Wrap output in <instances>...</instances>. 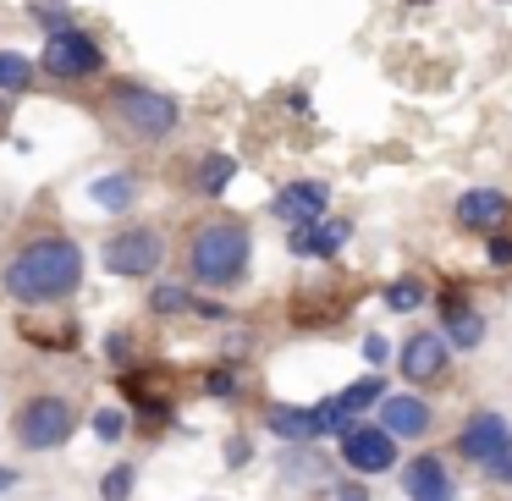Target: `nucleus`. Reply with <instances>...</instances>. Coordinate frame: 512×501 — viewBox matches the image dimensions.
Instances as JSON below:
<instances>
[{
	"mask_svg": "<svg viewBox=\"0 0 512 501\" xmlns=\"http://www.w3.org/2000/svg\"><path fill=\"white\" fill-rule=\"evenodd\" d=\"M0 281H6V292L17 303H61L83 281V248L72 237H34L28 248L12 254Z\"/></svg>",
	"mask_w": 512,
	"mask_h": 501,
	"instance_id": "obj_1",
	"label": "nucleus"
},
{
	"mask_svg": "<svg viewBox=\"0 0 512 501\" xmlns=\"http://www.w3.org/2000/svg\"><path fill=\"white\" fill-rule=\"evenodd\" d=\"M105 122L127 138V144H166L182 122V105L171 94L149 89V83L116 78L111 94H105Z\"/></svg>",
	"mask_w": 512,
	"mask_h": 501,
	"instance_id": "obj_2",
	"label": "nucleus"
},
{
	"mask_svg": "<svg viewBox=\"0 0 512 501\" xmlns=\"http://www.w3.org/2000/svg\"><path fill=\"white\" fill-rule=\"evenodd\" d=\"M248 254H254V237L237 215H215L193 232L188 243V270L199 287H237L248 276Z\"/></svg>",
	"mask_w": 512,
	"mask_h": 501,
	"instance_id": "obj_3",
	"label": "nucleus"
},
{
	"mask_svg": "<svg viewBox=\"0 0 512 501\" xmlns=\"http://www.w3.org/2000/svg\"><path fill=\"white\" fill-rule=\"evenodd\" d=\"M39 67H45L56 83H83V78H94V72L105 67V50H100V39H94L89 28H56V34H45Z\"/></svg>",
	"mask_w": 512,
	"mask_h": 501,
	"instance_id": "obj_4",
	"label": "nucleus"
},
{
	"mask_svg": "<svg viewBox=\"0 0 512 501\" xmlns=\"http://www.w3.org/2000/svg\"><path fill=\"white\" fill-rule=\"evenodd\" d=\"M72 430H78V408L67 397H34L17 413V441L28 452H56V446L72 441Z\"/></svg>",
	"mask_w": 512,
	"mask_h": 501,
	"instance_id": "obj_5",
	"label": "nucleus"
},
{
	"mask_svg": "<svg viewBox=\"0 0 512 501\" xmlns=\"http://www.w3.org/2000/svg\"><path fill=\"white\" fill-rule=\"evenodd\" d=\"M160 254H166V243H160V232H149V226H122V232L105 237V270L111 276H149V270H160Z\"/></svg>",
	"mask_w": 512,
	"mask_h": 501,
	"instance_id": "obj_6",
	"label": "nucleus"
},
{
	"mask_svg": "<svg viewBox=\"0 0 512 501\" xmlns=\"http://www.w3.org/2000/svg\"><path fill=\"white\" fill-rule=\"evenodd\" d=\"M342 463L353 474H386L397 463V435H386L380 424H353L342 430Z\"/></svg>",
	"mask_w": 512,
	"mask_h": 501,
	"instance_id": "obj_7",
	"label": "nucleus"
},
{
	"mask_svg": "<svg viewBox=\"0 0 512 501\" xmlns=\"http://www.w3.org/2000/svg\"><path fill=\"white\" fill-rule=\"evenodd\" d=\"M457 226L463 232H501V226H512V199L496 188H468L463 199H457Z\"/></svg>",
	"mask_w": 512,
	"mask_h": 501,
	"instance_id": "obj_8",
	"label": "nucleus"
},
{
	"mask_svg": "<svg viewBox=\"0 0 512 501\" xmlns=\"http://www.w3.org/2000/svg\"><path fill=\"white\" fill-rule=\"evenodd\" d=\"M446 353H452V347H446L441 331H413L408 342H402V353H397V369L413 380V386H424V380H435L446 369Z\"/></svg>",
	"mask_w": 512,
	"mask_h": 501,
	"instance_id": "obj_9",
	"label": "nucleus"
},
{
	"mask_svg": "<svg viewBox=\"0 0 512 501\" xmlns=\"http://www.w3.org/2000/svg\"><path fill=\"white\" fill-rule=\"evenodd\" d=\"M353 237V221H303V226H292L287 232V248L298 259H336L342 254V243Z\"/></svg>",
	"mask_w": 512,
	"mask_h": 501,
	"instance_id": "obj_10",
	"label": "nucleus"
},
{
	"mask_svg": "<svg viewBox=\"0 0 512 501\" xmlns=\"http://www.w3.org/2000/svg\"><path fill=\"white\" fill-rule=\"evenodd\" d=\"M380 430L397 435V441L424 435L430 430V402L413 397V391H386V397H380Z\"/></svg>",
	"mask_w": 512,
	"mask_h": 501,
	"instance_id": "obj_11",
	"label": "nucleus"
},
{
	"mask_svg": "<svg viewBox=\"0 0 512 501\" xmlns=\"http://www.w3.org/2000/svg\"><path fill=\"white\" fill-rule=\"evenodd\" d=\"M507 419H501V413H474V419L463 424V435H457V452L468 457V463H479L485 468L490 457H501L507 452Z\"/></svg>",
	"mask_w": 512,
	"mask_h": 501,
	"instance_id": "obj_12",
	"label": "nucleus"
},
{
	"mask_svg": "<svg viewBox=\"0 0 512 501\" xmlns=\"http://www.w3.org/2000/svg\"><path fill=\"white\" fill-rule=\"evenodd\" d=\"M325 204H331V188H325V182H287L270 210H276L287 226H303V221H320Z\"/></svg>",
	"mask_w": 512,
	"mask_h": 501,
	"instance_id": "obj_13",
	"label": "nucleus"
},
{
	"mask_svg": "<svg viewBox=\"0 0 512 501\" xmlns=\"http://www.w3.org/2000/svg\"><path fill=\"white\" fill-rule=\"evenodd\" d=\"M380 397H386L380 375H364V380H353L347 391H336V397L325 402V408H320V424H325V430H347V419H353V413H364L369 402H380Z\"/></svg>",
	"mask_w": 512,
	"mask_h": 501,
	"instance_id": "obj_14",
	"label": "nucleus"
},
{
	"mask_svg": "<svg viewBox=\"0 0 512 501\" xmlns=\"http://www.w3.org/2000/svg\"><path fill=\"white\" fill-rule=\"evenodd\" d=\"M402 490H408V501H452V474L441 457H413L402 468Z\"/></svg>",
	"mask_w": 512,
	"mask_h": 501,
	"instance_id": "obj_15",
	"label": "nucleus"
},
{
	"mask_svg": "<svg viewBox=\"0 0 512 501\" xmlns=\"http://www.w3.org/2000/svg\"><path fill=\"white\" fill-rule=\"evenodd\" d=\"M265 430L292 441V446H309L314 435H325V424H320V408H287V402H276L265 413Z\"/></svg>",
	"mask_w": 512,
	"mask_h": 501,
	"instance_id": "obj_16",
	"label": "nucleus"
},
{
	"mask_svg": "<svg viewBox=\"0 0 512 501\" xmlns=\"http://www.w3.org/2000/svg\"><path fill=\"white\" fill-rule=\"evenodd\" d=\"M441 336H446V347H479L485 342V320L463 298H446L441 303Z\"/></svg>",
	"mask_w": 512,
	"mask_h": 501,
	"instance_id": "obj_17",
	"label": "nucleus"
},
{
	"mask_svg": "<svg viewBox=\"0 0 512 501\" xmlns=\"http://www.w3.org/2000/svg\"><path fill=\"white\" fill-rule=\"evenodd\" d=\"M232 182H237V160H232V155L210 149V155L193 160V193H204V199H221Z\"/></svg>",
	"mask_w": 512,
	"mask_h": 501,
	"instance_id": "obj_18",
	"label": "nucleus"
},
{
	"mask_svg": "<svg viewBox=\"0 0 512 501\" xmlns=\"http://www.w3.org/2000/svg\"><path fill=\"white\" fill-rule=\"evenodd\" d=\"M89 199L100 204V210H127V204L138 199V177L133 171H111V177H100V182H89Z\"/></svg>",
	"mask_w": 512,
	"mask_h": 501,
	"instance_id": "obj_19",
	"label": "nucleus"
},
{
	"mask_svg": "<svg viewBox=\"0 0 512 501\" xmlns=\"http://www.w3.org/2000/svg\"><path fill=\"white\" fill-rule=\"evenodd\" d=\"M28 83H34V61H23L17 50H0V100L28 94Z\"/></svg>",
	"mask_w": 512,
	"mask_h": 501,
	"instance_id": "obj_20",
	"label": "nucleus"
},
{
	"mask_svg": "<svg viewBox=\"0 0 512 501\" xmlns=\"http://www.w3.org/2000/svg\"><path fill=\"white\" fill-rule=\"evenodd\" d=\"M149 309L166 314V320H177V314H193V292H188V287H155V292H149Z\"/></svg>",
	"mask_w": 512,
	"mask_h": 501,
	"instance_id": "obj_21",
	"label": "nucleus"
},
{
	"mask_svg": "<svg viewBox=\"0 0 512 501\" xmlns=\"http://www.w3.org/2000/svg\"><path fill=\"white\" fill-rule=\"evenodd\" d=\"M28 17H34L45 34H56V28H72V6H67V0H34V6H28Z\"/></svg>",
	"mask_w": 512,
	"mask_h": 501,
	"instance_id": "obj_22",
	"label": "nucleus"
},
{
	"mask_svg": "<svg viewBox=\"0 0 512 501\" xmlns=\"http://www.w3.org/2000/svg\"><path fill=\"white\" fill-rule=\"evenodd\" d=\"M127 496H133V463H116L100 479V501H127Z\"/></svg>",
	"mask_w": 512,
	"mask_h": 501,
	"instance_id": "obj_23",
	"label": "nucleus"
},
{
	"mask_svg": "<svg viewBox=\"0 0 512 501\" xmlns=\"http://www.w3.org/2000/svg\"><path fill=\"white\" fill-rule=\"evenodd\" d=\"M386 303H391L397 314H413V309L424 303V287H419V281H391V287H386Z\"/></svg>",
	"mask_w": 512,
	"mask_h": 501,
	"instance_id": "obj_24",
	"label": "nucleus"
},
{
	"mask_svg": "<svg viewBox=\"0 0 512 501\" xmlns=\"http://www.w3.org/2000/svg\"><path fill=\"white\" fill-rule=\"evenodd\" d=\"M122 430H127V419L116 408H100L94 413V435H100V441H122Z\"/></svg>",
	"mask_w": 512,
	"mask_h": 501,
	"instance_id": "obj_25",
	"label": "nucleus"
},
{
	"mask_svg": "<svg viewBox=\"0 0 512 501\" xmlns=\"http://www.w3.org/2000/svg\"><path fill=\"white\" fill-rule=\"evenodd\" d=\"M204 386H210V397H237V375L232 369H210V380H204Z\"/></svg>",
	"mask_w": 512,
	"mask_h": 501,
	"instance_id": "obj_26",
	"label": "nucleus"
},
{
	"mask_svg": "<svg viewBox=\"0 0 512 501\" xmlns=\"http://www.w3.org/2000/svg\"><path fill=\"white\" fill-rule=\"evenodd\" d=\"M364 358H369V364H391V347H386V336H364Z\"/></svg>",
	"mask_w": 512,
	"mask_h": 501,
	"instance_id": "obj_27",
	"label": "nucleus"
},
{
	"mask_svg": "<svg viewBox=\"0 0 512 501\" xmlns=\"http://www.w3.org/2000/svg\"><path fill=\"white\" fill-rule=\"evenodd\" d=\"M490 265H512V237L490 232Z\"/></svg>",
	"mask_w": 512,
	"mask_h": 501,
	"instance_id": "obj_28",
	"label": "nucleus"
},
{
	"mask_svg": "<svg viewBox=\"0 0 512 501\" xmlns=\"http://www.w3.org/2000/svg\"><path fill=\"white\" fill-rule=\"evenodd\" d=\"M485 474H490V479H507V485H512V452L490 457V463H485Z\"/></svg>",
	"mask_w": 512,
	"mask_h": 501,
	"instance_id": "obj_29",
	"label": "nucleus"
},
{
	"mask_svg": "<svg viewBox=\"0 0 512 501\" xmlns=\"http://www.w3.org/2000/svg\"><path fill=\"white\" fill-rule=\"evenodd\" d=\"M336 501H369V490L364 485H342V490H336Z\"/></svg>",
	"mask_w": 512,
	"mask_h": 501,
	"instance_id": "obj_30",
	"label": "nucleus"
},
{
	"mask_svg": "<svg viewBox=\"0 0 512 501\" xmlns=\"http://www.w3.org/2000/svg\"><path fill=\"white\" fill-rule=\"evenodd\" d=\"M111 358H116V364H127V336H122V331L111 336Z\"/></svg>",
	"mask_w": 512,
	"mask_h": 501,
	"instance_id": "obj_31",
	"label": "nucleus"
},
{
	"mask_svg": "<svg viewBox=\"0 0 512 501\" xmlns=\"http://www.w3.org/2000/svg\"><path fill=\"white\" fill-rule=\"evenodd\" d=\"M6 485H17V474H12V468H0V490H6Z\"/></svg>",
	"mask_w": 512,
	"mask_h": 501,
	"instance_id": "obj_32",
	"label": "nucleus"
},
{
	"mask_svg": "<svg viewBox=\"0 0 512 501\" xmlns=\"http://www.w3.org/2000/svg\"><path fill=\"white\" fill-rule=\"evenodd\" d=\"M507 452H512V435H507Z\"/></svg>",
	"mask_w": 512,
	"mask_h": 501,
	"instance_id": "obj_33",
	"label": "nucleus"
}]
</instances>
